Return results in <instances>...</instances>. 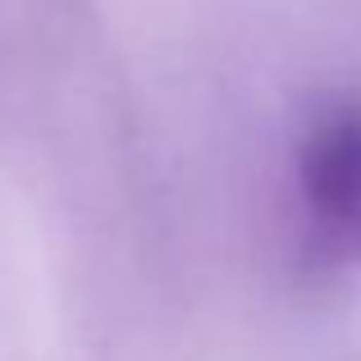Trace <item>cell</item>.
<instances>
[{"instance_id": "6da1fadb", "label": "cell", "mask_w": 361, "mask_h": 361, "mask_svg": "<svg viewBox=\"0 0 361 361\" xmlns=\"http://www.w3.org/2000/svg\"><path fill=\"white\" fill-rule=\"evenodd\" d=\"M288 261L311 288L361 274V87H334L298 110L283 156Z\"/></svg>"}]
</instances>
